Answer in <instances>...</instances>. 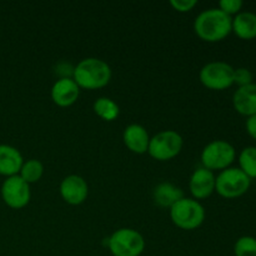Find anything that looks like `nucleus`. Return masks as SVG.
<instances>
[{"mask_svg": "<svg viewBox=\"0 0 256 256\" xmlns=\"http://www.w3.org/2000/svg\"><path fill=\"white\" fill-rule=\"evenodd\" d=\"M232 18L219 8H212L200 12L194 22V32L202 42H219L232 34Z\"/></svg>", "mask_w": 256, "mask_h": 256, "instance_id": "obj_1", "label": "nucleus"}, {"mask_svg": "<svg viewBox=\"0 0 256 256\" xmlns=\"http://www.w3.org/2000/svg\"><path fill=\"white\" fill-rule=\"evenodd\" d=\"M112 75V68L104 60L86 58L74 68L72 80L80 89L98 90L109 84Z\"/></svg>", "mask_w": 256, "mask_h": 256, "instance_id": "obj_2", "label": "nucleus"}, {"mask_svg": "<svg viewBox=\"0 0 256 256\" xmlns=\"http://www.w3.org/2000/svg\"><path fill=\"white\" fill-rule=\"evenodd\" d=\"M170 218L175 226L190 232L202 226L205 220V209L198 200L184 196L170 208Z\"/></svg>", "mask_w": 256, "mask_h": 256, "instance_id": "obj_3", "label": "nucleus"}, {"mask_svg": "<svg viewBox=\"0 0 256 256\" xmlns=\"http://www.w3.org/2000/svg\"><path fill=\"white\" fill-rule=\"evenodd\" d=\"M252 185V179L239 168H228L215 178V192L225 199H236L246 194Z\"/></svg>", "mask_w": 256, "mask_h": 256, "instance_id": "obj_4", "label": "nucleus"}, {"mask_svg": "<svg viewBox=\"0 0 256 256\" xmlns=\"http://www.w3.org/2000/svg\"><path fill=\"white\" fill-rule=\"evenodd\" d=\"M108 246L112 256H140L145 249V240L136 230L122 228L110 235Z\"/></svg>", "mask_w": 256, "mask_h": 256, "instance_id": "obj_5", "label": "nucleus"}, {"mask_svg": "<svg viewBox=\"0 0 256 256\" xmlns=\"http://www.w3.org/2000/svg\"><path fill=\"white\" fill-rule=\"evenodd\" d=\"M236 158V150L225 140H214L209 142L202 152V164L210 172H222L232 168Z\"/></svg>", "mask_w": 256, "mask_h": 256, "instance_id": "obj_6", "label": "nucleus"}, {"mask_svg": "<svg viewBox=\"0 0 256 256\" xmlns=\"http://www.w3.org/2000/svg\"><path fill=\"white\" fill-rule=\"evenodd\" d=\"M182 145L184 140L179 132L175 130H162L150 138L148 152L158 162H169L180 154Z\"/></svg>", "mask_w": 256, "mask_h": 256, "instance_id": "obj_7", "label": "nucleus"}, {"mask_svg": "<svg viewBox=\"0 0 256 256\" xmlns=\"http://www.w3.org/2000/svg\"><path fill=\"white\" fill-rule=\"evenodd\" d=\"M199 79L208 89L222 92L234 85V68L225 62H208L200 70Z\"/></svg>", "mask_w": 256, "mask_h": 256, "instance_id": "obj_8", "label": "nucleus"}, {"mask_svg": "<svg viewBox=\"0 0 256 256\" xmlns=\"http://www.w3.org/2000/svg\"><path fill=\"white\" fill-rule=\"evenodd\" d=\"M2 198L5 204L12 209H22L29 204L32 198L30 185L19 175L6 178L2 185Z\"/></svg>", "mask_w": 256, "mask_h": 256, "instance_id": "obj_9", "label": "nucleus"}, {"mask_svg": "<svg viewBox=\"0 0 256 256\" xmlns=\"http://www.w3.org/2000/svg\"><path fill=\"white\" fill-rule=\"evenodd\" d=\"M60 195L66 204L76 206L82 204L89 195V186L80 175H68L60 182Z\"/></svg>", "mask_w": 256, "mask_h": 256, "instance_id": "obj_10", "label": "nucleus"}, {"mask_svg": "<svg viewBox=\"0 0 256 256\" xmlns=\"http://www.w3.org/2000/svg\"><path fill=\"white\" fill-rule=\"evenodd\" d=\"M215 175L204 166L198 168L192 174L189 180V189L192 195V199L204 200L212 196L215 192Z\"/></svg>", "mask_w": 256, "mask_h": 256, "instance_id": "obj_11", "label": "nucleus"}, {"mask_svg": "<svg viewBox=\"0 0 256 256\" xmlns=\"http://www.w3.org/2000/svg\"><path fill=\"white\" fill-rule=\"evenodd\" d=\"M52 100L60 108H68L78 102L80 95V88L72 78H65L55 82L52 88Z\"/></svg>", "mask_w": 256, "mask_h": 256, "instance_id": "obj_12", "label": "nucleus"}, {"mask_svg": "<svg viewBox=\"0 0 256 256\" xmlns=\"http://www.w3.org/2000/svg\"><path fill=\"white\" fill-rule=\"evenodd\" d=\"M122 142L132 152L142 155L148 152L150 135L148 130L140 124H130L122 132Z\"/></svg>", "mask_w": 256, "mask_h": 256, "instance_id": "obj_13", "label": "nucleus"}, {"mask_svg": "<svg viewBox=\"0 0 256 256\" xmlns=\"http://www.w3.org/2000/svg\"><path fill=\"white\" fill-rule=\"evenodd\" d=\"M22 162V155L16 148L8 144H0V175L6 178L19 175Z\"/></svg>", "mask_w": 256, "mask_h": 256, "instance_id": "obj_14", "label": "nucleus"}, {"mask_svg": "<svg viewBox=\"0 0 256 256\" xmlns=\"http://www.w3.org/2000/svg\"><path fill=\"white\" fill-rule=\"evenodd\" d=\"M234 109L240 115L249 118L256 115V84L238 88L232 96Z\"/></svg>", "mask_w": 256, "mask_h": 256, "instance_id": "obj_15", "label": "nucleus"}, {"mask_svg": "<svg viewBox=\"0 0 256 256\" xmlns=\"http://www.w3.org/2000/svg\"><path fill=\"white\" fill-rule=\"evenodd\" d=\"M232 32L239 39L252 40L256 38V14L252 12H242L232 18Z\"/></svg>", "mask_w": 256, "mask_h": 256, "instance_id": "obj_16", "label": "nucleus"}, {"mask_svg": "<svg viewBox=\"0 0 256 256\" xmlns=\"http://www.w3.org/2000/svg\"><path fill=\"white\" fill-rule=\"evenodd\" d=\"M154 202L155 204L162 208H172L176 204L179 200L184 198V192L179 186L172 182H160L154 189Z\"/></svg>", "mask_w": 256, "mask_h": 256, "instance_id": "obj_17", "label": "nucleus"}, {"mask_svg": "<svg viewBox=\"0 0 256 256\" xmlns=\"http://www.w3.org/2000/svg\"><path fill=\"white\" fill-rule=\"evenodd\" d=\"M92 109H94L95 114L105 122H114L120 114L119 105L114 100L106 96H102L95 100Z\"/></svg>", "mask_w": 256, "mask_h": 256, "instance_id": "obj_18", "label": "nucleus"}, {"mask_svg": "<svg viewBox=\"0 0 256 256\" xmlns=\"http://www.w3.org/2000/svg\"><path fill=\"white\" fill-rule=\"evenodd\" d=\"M42 174H44V165H42V162L36 159H30L28 162H22L19 176L30 185L39 182L42 179Z\"/></svg>", "mask_w": 256, "mask_h": 256, "instance_id": "obj_19", "label": "nucleus"}, {"mask_svg": "<svg viewBox=\"0 0 256 256\" xmlns=\"http://www.w3.org/2000/svg\"><path fill=\"white\" fill-rule=\"evenodd\" d=\"M239 169L249 179H256V148L248 146L239 155Z\"/></svg>", "mask_w": 256, "mask_h": 256, "instance_id": "obj_20", "label": "nucleus"}, {"mask_svg": "<svg viewBox=\"0 0 256 256\" xmlns=\"http://www.w3.org/2000/svg\"><path fill=\"white\" fill-rule=\"evenodd\" d=\"M235 256H256V238L242 236L234 245Z\"/></svg>", "mask_w": 256, "mask_h": 256, "instance_id": "obj_21", "label": "nucleus"}, {"mask_svg": "<svg viewBox=\"0 0 256 256\" xmlns=\"http://www.w3.org/2000/svg\"><path fill=\"white\" fill-rule=\"evenodd\" d=\"M242 6H244V2L242 0H222L219 2V9L232 18V15H238L239 12H242Z\"/></svg>", "mask_w": 256, "mask_h": 256, "instance_id": "obj_22", "label": "nucleus"}, {"mask_svg": "<svg viewBox=\"0 0 256 256\" xmlns=\"http://www.w3.org/2000/svg\"><path fill=\"white\" fill-rule=\"evenodd\" d=\"M234 84L238 86H246V85L252 84V74L246 68H238L234 69Z\"/></svg>", "mask_w": 256, "mask_h": 256, "instance_id": "obj_23", "label": "nucleus"}, {"mask_svg": "<svg viewBox=\"0 0 256 256\" xmlns=\"http://www.w3.org/2000/svg\"><path fill=\"white\" fill-rule=\"evenodd\" d=\"M172 9L179 12H189L198 5L196 0H170Z\"/></svg>", "mask_w": 256, "mask_h": 256, "instance_id": "obj_24", "label": "nucleus"}, {"mask_svg": "<svg viewBox=\"0 0 256 256\" xmlns=\"http://www.w3.org/2000/svg\"><path fill=\"white\" fill-rule=\"evenodd\" d=\"M246 132L252 139L256 140V115H252V116H249L246 119Z\"/></svg>", "mask_w": 256, "mask_h": 256, "instance_id": "obj_25", "label": "nucleus"}]
</instances>
